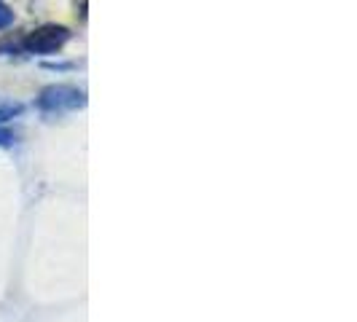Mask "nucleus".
<instances>
[{
    "label": "nucleus",
    "instance_id": "obj_3",
    "mask_svg": "<svg viewBox=\"0 0 357 322\" xmlns=\"http://www.w3.org/2000/svg\"><path fill=\"white\" fill-rule=\"evenodd\" d=\"M22 113V102H0V124L8 118H17Z\"/></svg>",
    "mask_w": 357,
    "mask_h": 322
},
{
    "label": "nucleus",
    "instance_id": "obj_4",
    "mask_svg": "<svg viewBox=\"0 0 357 322\" xmlns=\"http://www.w3.org/2000/svg\"><path fill=\"white\" fill-rule=\"evenodd\" d=\"M14 24V11L0 0V30H6V27H11Z\"/></svg>",
    "mask_w": 357,
    "mask_h": 322
},
{
    "label": "nucleus",
    "instance_id": "obj_5",
    "mask_svg": "<svg viewBox=\"0 0 357 322\" xmlns=\"http://www.w3.org/2000/svg\"><path fill=\"white\" fill-rule=\"evenodd\" d=\"M14 143V135L8 129H0V145H11Z\"/></svg>",
    "mask_w": 357,
    "mask_h": 322
},
{
    "label": "nucleus",
    "instance_id": "obj_2",
    "mask_svg": "<svg viewBox=\"0 0 357 322\" xmlns=\"http://www.w3.org/2000/svg\"><path fill=\"white\" fill-rule=\"evenodd\" d=\"M70 40V30L62 24H43L24 38V49L30 54H54Z\"/></svg>",
    "mask_w": 357,
    "mask_h": 322
},
{
    "label": "nucleus",
    "instance_id": "obj_1",
    "mask_svg": "<svg viewBox=\"0 0 357 322\" xmlns=\"http://www.w3.org/2000/svg\"><path fill=\"white\" fill-rule=\"evenodd\" d=\"M86 105V94L70 86V84H54L46 86L38 97V107L40 110H49V113H62V110H75V107Z\"/></svg>",
    "mask_w": 357,
    "mask_h": 322
}]
</instances>
